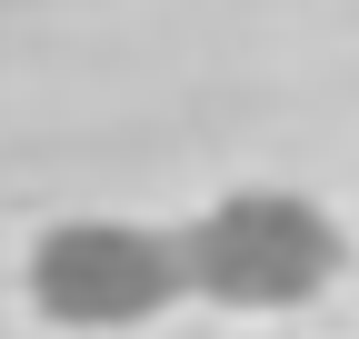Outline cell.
I'll return each instance as SVG.
<instances>
[{
  "label": "cell",
  "mask_w": 359,
  "mask_h": 339,
  "mask_svg": "<svg viewBox=\"0 0 359 339\" xmlns=\"http://www.w3.org/2000/svg\"><path fill=\"white\" fill-rule=\"evenodd\" d=\"M180 289H190L180 240L130 230V220H60L30 249V310L60 329H140Z\"/></svg>",
  "instance_id": "obj_2"
},
{
  "label": "cell",
  "mask_w": 359,
  "mask_h": 339,
  "mask_svg": "<svg viewBox=\"0 0 359 339\" xmlns=\"http://www.w3.org/2000/svg\"><path fill=\"white\" fill-rule=\"evenodd\" d=\"M349 240L309 190H230L180 230V270L219 310H299L339 279Z\"/></svg>",
  "instance_id": "obj_1"
}]
</instances>
